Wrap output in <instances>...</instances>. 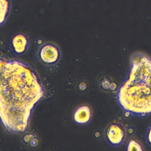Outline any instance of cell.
<instances>
[{"label": "cell", "instance_id": "obj_1", "mask_svg": "<svg viewBox=\"0 0 151 151\" xmlns=\"http://www.w3.org/2000/svg\"><path fill=\"white\" fill-rule=\"evenodd\" d=\"M45 88L32 66L16 59L0 57V122L8 133L28 130Z\"/></svg>", "mask_w": 151, "mask_h": 151}, {"label": "cell", "instance_id": "obj_2", "mask_svg": "<svg viewBox=\"0 0 151 151\" xmlns=\"http://www.w3.org/2000/svg\"><path fill=\"white\" fill-rule=\"evenodd\" d=\"M116 99L127 116L151 114V58L141 52L132 55L129 72L117 91Z\"/></svg>", "mask_w": 151, "mask_h": 151}, {"label": "cell", "instance_id": "obj_3", "mask_svg": "<svg viewBox=\"0 0 151 151\" xmlns=\"http://www.w3.org/2000/svg\"><path fill=\"white\" fill-rule=\"evenodd\" d=\"M36 56L38 61L46 66H54L61 58V51L55 44L50 42L43 43L38 48Z\"/></svg>", "mask_w": 151, "mask_h": 151}, {"label": "cell", "instance_id": "obj_4", "mask_svg": "<svg viewBox=\"0 0 151 151\" xmlns=\"http://www.w3.org/2000/svg\"><path fill=\"white\" fill-rule=\"evenodd\" d=\"M125 137V130L120 124L113 123L106 128L105 137L109 144L112 146H120L124 142Z\"/></svg>", "mask_w": 151, "mask_h": 151}, {"label": "cell", "instance_id": "obj_5", "mask_svg": "<svg viewBox=\"0 0 151 151\" xmlns=\"http://www.w3.org/2000/svg\"><path fill=\"white\" fill-rule=\"evenodd\" d=\"M9 47L11 51L15 55H20L26 53L29 47V40L23 33H17L10 40Z\"/></svg>", "mask_w": 151, "mask_h": 151}, {"label": "cell", "instance_id": "obj_6", "mask_svg": "<svg viewBox=\"0 0 151 151\" xmlns=\"http://www.w3.org/2000/svg\"><path fill=\"white\" fill-rule=\"evenodd\" d=\"M72 117L73 121L77 124H87L91 121L92 118L91 110L87 105H81L74 110Z\"/></svg>", "mask_w": 151, "mask_h": 151}, {"label": "cell", "instance_id": "obj_7", "mask_svg": "<svg viewBox=\"0 0 151 151\" xmlns=\"http://www.w3.org/2000/svg\"><path fill=\"white\" fill-rule=\"evenodd\" d=\"M11 11L10 0H0V27L7 21Z\"/></svg>", "mask_w": 151, "mask_h": 151}, {"label": "cell", "instance_id": "obj_8", "mask_svg": "<svg viewBox=\"0 0 151 151\" xmlns=\"http://www.w3.org/2000/svg\"><path fill=\"white\" fill-rule=\"evenodd\" d=\"M127 150H138V151H142L143 150V148L141 146V145L134 139H130L127 144L126 147Z\"/></svg>", "mask_w": 151, "mask_h": 151}, {"label": "cell", "instance_id": "obj_9", "mask_svg": "<svg viewBox=\"0 0 151 151\" xmlns=\"http://www.w3.org/2000/svg\"><path fill=\"white\" fill-rule=\"evenodd\" d=\"M146 140L150 147H151V124L149 126L146 134Z\"/></svg>", "mask_w": 151, "mask_h": 151}, {"label": "cell", "instance_id": "obj_10", "mask_svg": "<svg viewBox=\"0 0 151 151\" xmlns=\"http://www.w3.org/2000/svg\"><path fill=\"white\" fill-rule=\"evenodd\" d=\"M28 137H29V140H30V141H31V139H30V136H28ZM33 140H33V139H32V140H31V141H33ZM32 143H31V145H32Z\"/></svg>", "mask_w": 151, "mask_h": 151}]
</instances>
